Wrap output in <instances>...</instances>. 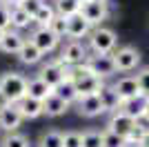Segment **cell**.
<instances>
[{"mask_svg":"<svg viewBox=\"0 0 149 147\" xmlns=\"http://www.w3.org/2000/svg\"><path fill=\"white\" fill-rule=\"evenodd\" d=\"M69 107H71V105H67L65 100H60L56 94H51L49 98H45V100H42V116L58 118V116H62Z\"/></svg>","mask_w":149,"mask_h":147,"instance_id":"20","label":"cell"},{"mask_svg":"<svg viewBox=\"0 0 149 147\" xmlns=\"http://www.w3.org/2000/svg\"><path fill=\"white\" fill-rule=\"evenodd\" d=\"M51 94H54V89H51L38 74L33 76V78H27V96H29V98H36V100L42 103L45 98H49Z\"/></svg>","mask_w":149,"mask_h":147,"instance_id":"16","label":"cell"},{"mask_svg":"<svg viewBox=\"0 0 149 147\" xmlns=\"http://www.w3.org/2000/svg\"><path fill=\"white\" fill-rule=\"evenodd\" d=\"M62 147H82V132H62Z\"/></svg>","mask_w":149,"mask_h":147,"instance_id":"30","label":"cell"},{"mask_svg":"<svg viewBox=\"0 0 149 147\" xmlns=\"http://www.w3.org/2000/svg\"><path fill=\"white\" fill-rule=\"evenodd\" d=\"M85 65H87L89 74L98 76L100 80H105V78H109V76L116 74L111 54H89V58L85 60Z\"/></svg>","mask_w":149,"mask_h":147,"instance_id":"5","label":"cell"},{"mask_svg":"<svg viewBox=\"0 0 149 147\" xmlns=\"http://www.w3.org/2000/svg\"><path fill=\"white\" fill-rule=\"evenodd\" d=\"M20 125H22V116H20V111H18L16 105H5V107H0V129H2L5 134L18 132Z\"/></svg>","mask_w":149,"mask_h":147,"instance_id":"10","label":"cell"},{"mask_svg":"<svg viewBox=\"0 0 149 147\" xmlns=\"http://www.w3.org/2000/svg\"><path fill=\"white\" fill-rule=\"evenodd\" d=\"M147 109H149V100H147V96L131 98V100H125V103L120 105V111H123V114H127L129 118H134V120H136L138 116L147 114Z\"/></svg>","mask_w":149,"mask_h":147,"instance_id":"18","label":"cell"},{"mask_svg":"<svg viewBox=\"0 0 149 147\" xmlns=\"http://www.w3.org/2000/svg\"><path fill=\"white\" fill-rule=\"evenodd\" d=\"M2 34H5V31H0V38H2Z\"/></svg>","mask_w":149,"mask_h":147,"instance_id":"40","label":"cell"},{"mask_svg":"<svg viewBox=\"0 0 149 147\" xmlns=\"http://www.w3.org/2000/svg\"><path fill=\"white\" fill-rule=\"evenodd\" d=\"M29 40L33 45H36L42 54H51L54 49L60 45V38L54 34V31L49 29V27H36V29L31 31V36H29Z\"/></svg>","mask_w":149,"mask_h":147,"instance_id":"6","label":"cell"},{"mask_svg":"<svg viewBox=\"0 0 149 147\" xmlns=\"http://www.w3.org/2000/svg\"><path fill=\"white\" fill-rule=\"evenodd\" d=\"M74 85H76V92H78V98H82V96H96L105 87V80H100L93 74H87V76L74 80Z\"/></svg>","mask_w":149,"mask_h":147,"instance_id":"14","label":"cell"},{"mask_svg":"<svg viewBox=\"0 0 149 147\" xmlns=\"http://www.w3.org/2000/svg\"><path fill=\"white\" fill-rule=\"evenodd\" d=\"M147 100H149V98H147Z\"/></svg>","mask_w":149,"mask_h":147,"instance_id":"42","label":"cell"},{"mask_svg":"<svg viewBox=\"0 0 149 147\" xmlns=\"http://www.w3.org/2000/svg\"><path fill=\"white\" fill-rule=\"evenodd\" d=\"M87 38H89V49H91V54H111L113 49L118 47L116 31L109 29V27H93Z\"/></svg>","mask_w":149,"mask_h":147,"instance_id":"2","label":"cell"},{"mask_svg":"<svg viewBox=\"0 0 149 147\" xmlns=\"http://www.w3.org/2000/svg\"><path fill=\"white\" fill-rule=\"evenodd\" d=\"M134 125H136L138 132H143L145 136L149 134V114H143V116H138L136 120H134Z\"/></svg>","mask_w":149,"mask_h":147,"instance_id":"35","label":"cell"},{"mask_svg":"<svg viewBox=\"0 0 149 147\" xmlns=\"http://www.w3.org/2000/svg\"><path fill=\"white\" fill-rule=\"evenodd\" d=\"M74 105H76V111L85 118H96V116H100V114H105L98 94H96V96H82V98H78Z\"/></svg>","mask_w":149,"mask_h":147,"instance_id":"13","label":"cell"},{"mask_svg":"<svg viewBox=\"0 0 149 147\" xmlns=\"http://www.w3.org/2000/svg\"><path fill=\"white\" fill-rule=\"evenodd\" d=\"M107 5H102V2H91V0H87V2H82L80 5V16L85 20H87L91 27H102V22L107 20Z\"/></svg>","mask_w":149,"mask_h":147,"instance_id":"7","label":"cell"},{"mask_svg":"<svg viewBox=\"0 0 149 147\" xmlns=\"http://www.w3.org/2000/svg\"><path fill=\"white\" fill-rule=\"evenodd\" d=\"M0 96L9 105L20 103L27 96V76L20 71H7L0 76Z\"/></svg>","mask_w":149,"mask_h":147,"instance_id":"1","label":"cell"},{"mask_svg":"<svg viewBox=\"0 0 149 147\" xmlns=\"http://www.w3.org/2000/svg\"><path fill=\"white\" fill-rule=\"evenodd\" d=\"M38 76H40V78H42L51 89H56L62 80L67 78V67L60 65L58 60H49V62H45V65H42V69H40Z\"/></svg>","mask_w":149,"mask_h":147,"instance_id":"8","label":"cell"},{"mask_svg":"<svg viewBox=\"0 0 149 147\" xmlns=\"http://www.w3.org/2000/svg\"><path fill=\"white\" fill-rule=\"evenodd\" d=\"M0 147H31V143L25 134L13 132V134H5L0 138Z\"/></svg>","mask_w":149,"mask_h":147,"instance_id":"27","label":"cell"},{"mask_svg":"<svg viewBox=\"0 0 149 147\" xmlns=\"http://www.w3.org/2000/svg\"><path fill=\"white\" fill-rule=\"evenodd\" d=\"M76 2H80V5H82V2H87V0H76Z\"/></svg>","mask_w":149,"mask_h":147,"instance_id":"39","label":"cell"},{"mask_svg":"<svg viewBox=\"0 0 149 147\" xmlns=\"http://www.w3.org/2000/svg\"><path fill=\"white\" fill-rule=\"evenodd\" d=\"M11 29V20H9V7L5 2H0V31Z\"/></svg>","mask_w":149,"mask_h":147,"instance_id":"34","label":"cell"},{"mask_svg":"<svg viewBox=\"0 0 149 147\" xmlns=\"http://www.w3.org/2000/svg\"><path fill=\"white\" fill-rule=\"evenodd\" d=\"M89 58V49L82 40H67L60 49V56L56 60L65 67H78V65H85V60Z\"/></svg>","mask_w":149,"mask_h":147,"instance_id":"3","label":"cell"},{"mask_svg":"<svg viewBox=\"0 0 149 147\" xmlns=\"http://www.w3.org/2000/svg\"><path fill=\"white\" fill-rule=\"evenodd\" d=\"M136 80H138V87H140V94L149 98V67L140 69L136 74Z\"/></svg>","mask_w":149,"mask_h":147,"instance_id":"33","label":"cell"},{"mask_svg":"<svg viewBox=\"0 0 149 147\" xmlns=\"http://www.w3.org/2000/svg\"><path fill=\"white\" fill-rule=\"evenodd\" d=\"M138 147H149V134H147V136H145V138H143V143H140V145H138Z\"/></svg>","mask_w":149,"mask_h":147,"instance_id":"37","label":"cell"},{"mask_svg":"<svg viewBox=\"0 0 149 147\" xmlns=\"http://www.w3.org/2000/svg\"><path fill=\"white\" fill-rule=\"evenodd\" d=\"M91 29L93 27L82 18L80 13L67 18V38L69 40H82V38H87L89 34H91Z\"/></svg>","mask_w":149,"mask_h":147,"instance_id":"12","label":"cell"},{"mask_svg":"<svg viewBox=\"0 0 149 147\" xmlns=\"http://www.w3.org/2000/svg\"><path fill=\"white\" fill-rule=\"evenodd\" d=\"M91 2H102V5H107V0H91Z\"/></svg>","mask_w":149,"mask_h":147,"instance_id":"38","label":"cell"},{"mask_svg":"<svg viewBox=\"0 0 149 147\" xmlns=\"http://www.w3.org/2000/svg\"><path fill=\"white\" fill-rule=\"evenodd\" d=\"M54 9H56L58 16L69 18V16L80 13V2H76V0H54Z\"/></svg>","mask_w":149,"mask_h":147,"instance_id":"24","label":"cell"},{"mask_svg":"<svg viewBox=\"0 0 149 147\" xmlns=\"http://www.w3.org/2000/svg\"><path fill=\"white\" fill-rule=\"evenodd\" d=\"M16 107H18L22 120H36V118L42 116V103H40V100H36V98L25 96L20 103H16Z\"/></svg>","mask_w":149,"mask_h":147,"instance_id":"17","label":"cell"},{"mask_svg":"<svg viewBox=\"0 0 149 147\" xmlns=\"http://www.w3.org/2000/svg\"><path fill=\"white\" fill-rule=\"evenodd\" d=\"M147 114H149V109H147Z\"/></svg>","mask_w":149,"mask_h":147,"instance_id":"41","label":"cell"},{"mask_svg":"<svg viewBox=\"0 0 149 147\" xmlns=\"http://www.w3.org/2000/svg\"><path fill=\"white\" fill-rule=\"evenodd\" d=\"M25 40H27V38L22 36L20 31L9 29V31H5V34H2V38H0V51H5V54H16V56H18V51H20V47L25 45Z\"/></svg>","mask_w":149,"mask_h":147,"instance_id":"15","label":"cell"},{"mask_svg":"<svg viewBox=\"0 0 149 147\" xmlns=\"http://www.w3.org/2000/svg\"><path fill=\"white\" fill-rule=\"evenodd\" d=\"M113 58V67L116 71H134V69L140 65V51L131 45H123V47H116L111 51Z\"/></svg>","mask_w":149,"mask_h":147,"instance_id":"4","label":"cell"},{"mask_svg":"<svg viewBox=\"0 0 149 147\" xmlns=\"http://www.w3.org/2000/svg\"><path fill=\"white\" fill-rule=\"evenodd\" d=\"M82 147H102V132L98 129L82 132Z\"/></svg>","mask_w":149,"mask_h":147,"instance_id":"29","label":"cell"},{"mask_svg":"<svg viewBox=\"0 0 149 147\" xmlns=\"http://www.w3.org/2000/svg\"><path fill=\"white\" fill-rule=\"evenodd\" d=\"M42 5H45V0H22L18 7L27 13V16H29L31 20H33V16L40 11V7H42Z\"/></svg>","mask_w":149,"mask_h":147,"instance_id":"32","label":"cell"},{"mask_svg":"<svg viewBox=\"0 0 149 147\" xmlns=\"http://www.w3.org/2000/svg\"><path fill=\"white\" fill-rule=\"evenodd\" d=\"M56 18V9H54V5H49L47 0H45V5L40 7V11L33 16V24H38V27H49V22Z\"/></svg>","mask_w":149,"mask_h":147,"instance_id":"25","label":"cell"},{"mask_svg":"<svg viewBox=\"0 0 149 147\" xmlns=\"http://www.w3.org/2000/svg\"><path fill=\"white\" fill-rule=\"evenodd\" d=\"M9 20H11V29H16V31L27 29L29 24H33V20H31L20 7H9Z\"/></svg>","mask_w":149,"mask_h":147,"instance_id":"23","label":"cell"},{"mask_svg":"<svg viewBox=\"0 0 149 147\" xmlns=\"http://www.w3.org/2000/svg\"><path fill=\"white\" fill-rule=\"evenodd\" d=\"M102 147H129V143H127V138H123V136L102 129Z\"/></svg>","mask_w":149,"mask_h":147,"instance_id":"28","label":"cell"},{"mask_svg":"<svg viewBox=\"0 0 149 147\" xmlns=\"http://www.w3.org/2000/svg\"><path fill=\"white\" fill-rule=\"evenodd\" d=\"M38 147H62V132L58 129H47L38 138Z\"/></svg>","mask_w":149,"mask_h":147,"instance_id":"26","label":"cell"},{"mask_svg":"<svg viewBox=\"0 0 149 147\" xmlns=\"http://www.w3.org/2000/svg\"><path fill=\"white\" fill-rule=\"evenodd\" d=\"M49 29L54 31L60 40H62V38H67V18H62V16H58V13H56V18L49 22Z\"/></svg>","mask_w":149,"mask_h":147,"instance_id":"31","label":"cell"},{"mask_svg":"<svg viewBox=\"0 0 149 147\" xmlns=\"http://www.w3.org/2000/svg\"><path fill=\"white\" fill-rule=\"evenodd\" d=\"M134 127H136L134 118H129L123 111H113L111 116H109V123H107V132H113V134L123 136V138H127L134 132Z\"/></svg>","mask_w":149,"mask_h":147,"instance_id":"11","label":"cell"},{"mask_svg":"<svg viewBox=\"0 0 149 147\" xmlns=\"http://www.w3.org/2000/svg\"><path fill=\"white\" fill-rule=\"evenodd\" d=\"M0 2H5L7 7H18L20 2H22V0H0Z\"/></svg>","mask_w":149,"mask_h":147,"instance_id":"36","label":"cell"},{"mask_svg":"<svg viewBox=\"0 0 149 147\" xmlns=\"http://www.w3.org/2000/svg\"><path fill=\"white\" fill-rule=\"evenodd\" d=\"M111 89L116 94H118L120 100H131V98H138L143 96L140 94V87H138V80L136 76H123V78H118L116 83H111Z\"/></svg>","mask_w":149,"mask_h":147,"instance_id":"9","label":"cell"},{"mask_svg":"<svg viewBox=\"0 0 149 147\" xmlns=\"http://www.w3.org/2000/svg\"><path fill=\"white\" fill-rule=\"evenodd\" d=\"M42 58H45V54H42V51H40L33 43H31L29 38H27L25 45H22V47H20V51H18V60L22 62V65H38Z\"/></svg>","mask_w":149,"mask_h":147,"instance_id":"21","label":"cell"},{"mask_svg":"<svg viewBox=\"0 0 149 147\" xmlns=\"http://www.w3.org/2000/svg\"><path fill=\"white\" fill-rule=\"evenodd\" d=\"M54 94H56L60 100H65L67 105H74L76 100H78V92H76V85H74V80H69V78L62 80L60 85L54 89Z\"/></svg>","mask_w":149,"mask_h":147,"instance_id":"22","label":"cell"},{"mask_svg":"<svg viewBox=\"0 0 149 147\" xmlns=\"http://www.w3.org/2000/svg\"><path fill=\"white\" fill-rule=\"evenodd\" d=\"M98 98H100V105H102L105 114L120 111V105H123V100H120L118 94L111 89V85H105V87H102V89L98 92Z\"/></svg>","mask_w":149,"mask_h":147,"instance_id":"19","label":"cell"}]
</instances>
